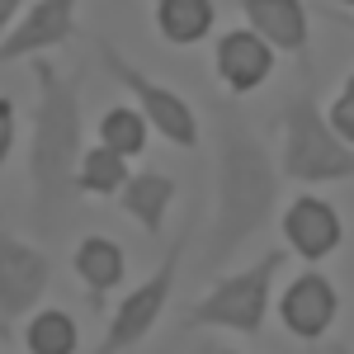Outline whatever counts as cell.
I'll use <instances>...</instances> for the list:
<instances>
[{
  "mask_svg": "<svg viewBox=\"0 0 354 354\" xmlns=\"http://www.w3.org/2000/svg\"><path fill=\"white\" fill-rule=\"evenodd\" d=\"M19 15H24V0H0V19H5V28L15 24Z\"/></svg>",
  "mask_w": 354,
  "mask_h": 354,
  "instance_id": "44dd1931",
  "label": "cell"
},
{
  "mask_svg": "<svg viewBox=\"0 0 354 354\" xmlns=\"http://www.w3.org/2000/svg\"><path fill=\"white\" fill-rule=\"evenodd\" d=\"M283 250H265L250 270L241 274H227L213 283L208 298H198L185 312L189 326H222V330H241V335H260L265 326V312H270V293H274V279L283 270Z\"/></svg>",
  "mask_w": 354,
  "mask_h": 354,
  "instance_id": "277c9868",
  "label": "cell"
},
{
  "mask_svg": "<svg viewBox=\"0 0 354 354\" xmlns=\"http://www.w3.org/2000/svg\"><path fill=\"white\" fill-rule=\"evenodd\" d=\"M10 142H15V104L0 100V161H10Z\"/></svg>",
  "mask_w": 354,
  "mask_h": 354,
  "instance_id": "ffe728a7",
  "label": "cell"
},
{
  "mask_svg": "<svg viewBox=\"0 0 354 354\" xmlns=\"http://www.w3.org/2000/svg\"><path fill=\"white\" fill-rule=\"evenodd\" d=\"M340 24H350V28H354V15H340Z\"/></svg>",
  "mask_w": 354,
  "mask_h": 354,
  "instance_id": "7402d4cb",
  "label": "cell"
},
{
  "mask_svg": "<svg viewBox=\"0 0 354 354\" xmlns=\"http://www.w3.org/2000/svg\"><path fill=\"white\" fill-rule=\"evenodd\" d=\"M71 265L76 274L85 279V288L95 293V298H104L109 288L123 283V270H128V260H123V250L109 241V236H85L76 245V255H71Z\"/></svg>",
  "mask_w": 354,
  "mask_h": 354,
  "instance_id": "5bb4252c",
  "label": "cell"
},
{
  "mask_svg": "<svg viewBox=\"0 0 354 354\" xmlns=\"http://www.w3.org/2000/svg\"><path fill=\"white\" fill-rule=\"evenodd\" d=\"M283 236L288 245L307 255V260H326L330 250L340 245V218L326 198H312V194H298L288 208H283Z\"/></svg>",
  "mask_w": 354,
  "mask_h": 354,
  "instance_id": "30bf717a",
  "label": "cell"
},
{
  "mask_svg": "<svg viewBox=\"0 0 354 354\" xmlns=\"http://www.w3.org/2000/svg\"><path fill=\"white\" fill-rule=\"evenodd\" d=\"M147 113L142 109H128V104H118L100 118V142L113 147V151H123V156H137L142 147H147Z\"/></svg>",
  "mask_w": 354,
  "mask_h": 354,
  "instance_id": "e0dca14e",
  "label": "cell"
},
{
  "mask_svg": "<svg viewBox=\"0 0 354 354\" xmlns=\"http://www.w3.org/2000/svg\"><path fill=\"white\" fill-rule=\"evenodd\" d=\"M279 203V175L265 142L250 133V123L232 100L218 104V213L208 236V265H222L236 245H245Z\"/></svg>",
  "mask_w": 354,
  "mask_h": 354,
  "instance_id": "6da1fadb",
  "label": "cell"
},
{
  "mask_svg": "<svg viewBox=\"0 0 354 354\" xmlns=\"http://www.w3.org/2000/svg\"><path fill=\"white\" fill-rule=\"evenodd\" d=\"M241 15L260 38L274 43V53H307L312 19L302 0H241Z\"/></svg>",
  "mask_w": 354,
  "mask_h": 354,
  "instance_id": "7c38bea8",
  "label": "cell"
},
{
  "mask_svg": "<svg viewBox=\"0 0 354 354\" xmlns=\"http://www.w3.org/2000/svg\"><path fill=\"white\" fill-rule=\"evenodd\" d=\"M326 118H330V128H335V133L354 147V76L340 85V95H335V104H330Z\"/></svg>",
  "mask_w": 354,
  "mask_h": 354,
  "instance_id": "d6986e66",
  "label": "cell"
},
{
  "mask_svg": "<svg viewBox=\"0 0 354 354\" xmlns=\"http://www.w3.org/2000/svg\"><path fill=\"white\" fill-rule=\"evenodd\" d=\"M213 19H218L213 0H156V28H161V38L180 43V48L208 38Z\"/></svg>",
  "mask_w": 354,
  "mask_h": 354,
  "instance_id": "9a60e30c",
  "label": "cell"
},
{
  "mask_svg": "<svg viewBox=\"0 0 354 354\" xmlns=\"http://www.w3.org/2000/svg\"><path fill=\"white\" fill-rule=\"evenodd\" d=\"M279 317L298 340H317L326 335V326L335 322V288L322 274H302L288 283V293L279 298Z\"/></svg>",
  "mask_w": 354,
  "mask_h": 354,
  "instance_id": "8fae6325",
  "label": "cell"
},
{
  "mask_svg": "<svg viewBox=\"0 0 354 354\" xmlns=\"http://www.w3.org/2000/svg\"><path fill=\"white\" fill-rule=\"evenodd\" d=\"M100 62H104V71H109L113 81L123 85V95L137 100V109L147 113V123H151L165 142H175V147H198V118H194V109L185 104L180 90L151 81L147 71H137L133 62H123V53L113 48L109 38L100 43Z\"/></svg>",
  "mask_w": 354,
  "mask_h": 354,
  "instance_id": "5b68a950",
  "label": "cell"
},
{
  "mask_svg": "<svg viewBox=\"0 0 354 354\" xmlns=\"http://www.w3.org/2000/svg\"><path fill=\"white\" fill-rule=\"evenodd\" d=\"M76 5H81V0H33L24 15L5 28L0 57H5V62H19V57L62 48V43L76 33Z\"/></svg>",
  "mask_w": 354,
  "mask_h": 354,
  "instance_id": "ba28073f",
  "label": "cell"
},
{
  "mask_svg": "<svg viewBox=\"0 0 354 354\" xmlns=\"http://www.w3.org/2000/svg\"><path fill=\"white\" fill-rule=\"evenodd\" d=\"M175 203V180L165 170H142L123 185V213L147 232V236H161V222Z\"/></svg>",
  "mask_w": 354,
  "mask_h": 354,
  "instance_id": "4fadbf2b",
  "label": "cell"
},
{
  "mask_svg": "<svg viewBox=\"0 0 354 354\" xmlns=\"http://www.w3.org/2000/svg\"><path fill=\"white\" fill-rule=\"evenodd\" d=\"M340 5H345V10H354V0H340Z\"/></svg>",
  "mask_w": 354,
  "mask_h": 354,
  "instance_id": "603a6c76",
  "label": "cell"
},
{
  "mask_svg": "<svg viewBox=\"0 0 354 354\" xmlns=\"http://www.w3.org/2000/svg\"><path fill=\"white\" fill-rule=\"evenodd\" d=\"M53 283V255L38 245L5 236L0 241V322L10 330V322H24L33 312V302L48 293Z\"/></svg>",
  "mask_w": 354,
  "mask_h": 354,
  "instance_id": "52a82bcc",
  "label": "cell"
},
{
  "mask_svg": "<svg viewBox=\"0 0 354 354\" xmlns=\"http://www.w3.org/2000/svg\"><path fill=\"white\" fill-rule=\"evenodd\" d=\"M33 354H71L76 350V322L71 312H38L24 330Z\"/></svg>",
  "mask_w": 354,
  "mask_h": 354,
  "instance_id": "ac0fdd59",
  "label": "cell"
},
{
  "mask_svg": "<svg viewBox=\"0 0 354 354\" xmlns=\"http://www.w3.org/2000/svg\"><path fill=\"white\" fill-rule=\"evenodd\" d=\"M213 66H218V81L232 90V95H245V90H260V85L270 81L274 71V43L270 38H260L255 28H232V33H222L218 38V57H213Z\"/></svg>",
  "mask_w": 354,
  "mask_h": 354,
  "instance_id": "9c48e42d",
  "label": "cell"
},
{
  "mask_svg": "<svg viewBox=\"0 0 354 354\" xmlns=\"http://www.w3.org/2000/svg\"><path fill=\"white\" fill-rule=\"evenodd\" d=\"M133 175H128V156L123 151H113V147H90L81 156V189L85 194H123Z\"/></svg>",
  "mask_w": 354,
  "mask_h": 354,
  "instance_id": "2e32d148",
  "label": "cell"
},
{
  "mask_svg": "<svg viewBox=\"0 0 354 354\" xmlns=\"http://www.w3.org/2000/svg\"><path fill=\"white\" fill-rule=\"evenodd\" d=\"M38 104H33V147H28V189L43 222H62L71 194L81 189V95L57 66L33 62Z\"/></svg>",
  "mask_w": 354,
  "mask_h": 354,
  "instance_id": "7a4b0ae2",
  "label": "cell"
},
{
  "mask_svg": "<svg viewBox=\"0 0 354 354\" xmlns=\"http://www.w3.org/2000/svg\"><path fill=\"white\" fill-rule=\"evenodd\" d=\"M279 170L302 185H335L354 175V147L330 128V118L317 109V100L302 90L283 109V161Z\"/></svg>",
  "mask_w": 354,
  "mask_h": 354,
  "instance_id": "3957f363",
  "label": "cell"
},
{
  "mask_svg": "<svg viewBox=\"0 0 354 354\" xmlns=\"http://www.w3.org/2000/svg\"><path fill=\"white\" fill-rule=\"evenodd\" d=\"M218 354H236V350H218Z\"/></svg>",
  "mask_w": 354,
  "mask_h": 354,
  "instance_id": "cb8c5ba5",
  "label": "cell"
},
{
  "mask_svg": "<svg viewBox=\"0 0 354 354\" xmlns=\"http://www.w3.org/2000/svg\"><path fill=\"white\" fill-rule=\"evenodd\" d=\"M180 260H185V236L165 250V260H161L151 274H147V283H137L133 293L118 302V312H113L109 330H104V340H100L90 354H128L133 345H142V340L151 335V326L161 322L165 302H170V288H175Z\"/></svg>",
  "mask_w": 354,
  "mask_h": 354,
  "instance_id": "8992f818",
  "label": "cell"
}]
</instances>
